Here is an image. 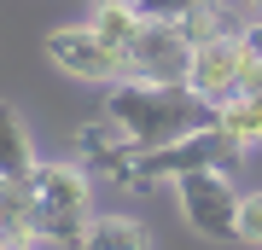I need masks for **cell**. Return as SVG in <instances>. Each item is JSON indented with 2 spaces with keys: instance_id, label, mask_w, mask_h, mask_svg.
I'll use <instances>...</instances> for the list:
<instances>
[{
  "instance_id": "cell-12",
  "label": "cell",
  "mask_w": 262,
  "mask_h": 250,
  "mask_svg": "<svg viewBox=\"0 0 262 250\" xmlns=\"http://www.w3.org/2000/svg\"><path fill=\"white\" fill-rule=\"evenodd\" d=\"M88 29H94L99 41H111V47L128 53L134 29H140V12H134V0H94V6H88Z\"/></svg>"
},
{
  "instance_id": "cell-16",
  "label": "cell",
  "mask_w": 262,
  "mask_h": 250,
  "mask_svg": "<svg viewBox=\"0 0 262 250\" xmlns=\"http://www.w3.org/2000/svg\"><path fill=\"white\" fill-rule=\"evenodd\" d=\"M233 12H239L245 24H262V0H233Z\"/></svg>"
},
{
  "instance_id": "cell-8",
  "label": "cell",
  "mask_w": 262,
  "mask_h": 250,
  "mask_svg": "<svg viewBox=\"0 0 262 250\" xmlns=\"http://www.w3.org/2000/svg\"><path fill=\"white\" fill-rule=\"evenodd\" d=\"M187 58H192V41L181 35V24L140 18V29H134V41H128L134 76H146V82H187Z\"/></svg>"
},
{
  "instance_id": "cell-15",
  "label": "cell",
  "mask_w": 262,
  "mask_h": 250,
  "mask_svg": "<svg viewBox=\"0 0 262 250\" xmlns=\"http://www.w3.org/2000/svg\"><path fill=\"white\" fill-rule=\"evenodd\" d=\"M239 41H245V58L262 64V24H239Z\"/></svg>"
},
{
  "instance_id": "cell-11",
  "label": "cell",
  "mask_w": 262,
  "mask_h": 250,
  "mask_svg": "<svg viewBox=\"0 0 262 250\" xmlns=\"http://www.w3.org/2000/svg\"><path fill=\"white\" fill-rule=\"evenodd\" d=\"M215 128H222L227 140H233L239 151L262 146V93H239V99L215 105Z\"/></svg>"
},
{
  "instance_id": "cell-4",
  "label": "cell",
  "mask_w": 262,
  "mask_h": 250,
  "mask_svg": "<svg viewBox=\"0 0 262 250\" xmlns=\"http://www.w3.org/2000/svg\"><path fill=\"white\" fill-rule=\"evenodd\" d=\"M47 58H53L58 76H76V82H94V87H117V82L134 76L128 53L111 47V41H99L88 24H58L47 35Z\"/></svg>"
},
{
  "instance_id": "cell-9",
  "label": "cell",
  "mask_w": 262,
  "mask_h": 250,
  "mask_svg": "<svg viewBox=\"0 0 262 250\" xmlns=\"http://www.w3.org/2000/svg\"><path fill=\"white\" fill-rule=\"evenodd\" d=\"M35 169H41V157H35V140H29V128H24L18 105L0 99V180L29 186V180H35Z\"/></svg>"
},
{
  "instance_id": "cell-13",
  "label": "cell",
  "mask_w": 262,
  "mask_h": 250,
  "mask_svg": "<svg viewBox=\"0 0 262 250\" xmlns=\"http://www.w3.org/2000/svg\"><path fill=\"white\" fill-rule=\"evenodd\" d=\"M233 239L262 250V186L256 192H239V221H233Z\"/></svg>"
},
{
  "instance_id": "cell-3",
  "label": "cell",
  "mask_w": 262,
  "mask_h": 250,
  "mask_svg": "<svg viewBox=\"0 0 262 250\" xmlns=\"http://www.w3.org/2000/svg\"><path fill=\"white\" fill-rule=\"evenodd\" d=\"M245 157V151L227 140L215 122H204V128L169 140V146H151L134 157V192H146V186H175L181 175H192V169H233Z\"/></svg>"
},
{
  "instance_id": "cell-7",
  "label": "cell",
  "mask_w": 262,
  "mask_h": 250,
  "mask_svg": "<svg viewBox=\"0 0 262 250\" xmlns=\"http://www.w3.org/2000/svg\"><path fill=\"white\" fill-rule=\"evenodd\" d=\"M76 151H82V169L94 180H111L122 192H134V157H140V146L111 117H94L88 128H76Z\"/></svg>"
},
{
  "instance_id": "cell-10",
  "label": "cell",
  "mask_w": 262,
  "mask_h": 250,
  "mask_svg": "<svg viewBox=\"0 0 262 250\" xmlns=\"http://www.w3.org/2000/svg\"><path fill=\"white\" fill-rule=\"evenodd\" d=\"M76 250H151V233L140 215H94Z\"/></svg>"
},
{
  "instance_id": "cell-2",
  "label": "cell",
  "mask_w": 262,
  "mask_h": 250,
  "mask_svg": "<svg viewBox=\"0 0 262 250\" xmlns=\"http://www.w3.org/2000/svg\"><path fill=\"white\" fill-rule=\"evenodd\" d=\"M29 215H35L41 244L76 250L94 221V175L82 163H41L29 180Z\"/></svg>"
},
{
  "instance_id": "cell-5",
  "label": "cell",
  "mask_w": 262,
  "mask_h": 250,
  "mask_svg": "<svg viewBox=\"0 0 262 250\" xmlns=\"http://www.w3.org/2000/svg\"><path fill=\"white\" fill-rule=\"evenodd\" d=\"M175 204H181V221L198 239H233L239 186H233L227 169H192V175H181L175 180Z\"/></svg>"
},
{
  "instance_id": "cell-1",
  "label": "cell",
  "mask_w": 262,
  "mask_h": 250,
  "mask_svg": "<svg viewBox=\"0 0 262 250\" xmlns=\"http://www.w3.org/2000/svg\"><path fill=\"white\" fill-rule=\"evenodd\" d=\"M105 117H111L140 151H151V146H169V140L215 122V105H204L187 82H146V76H128V82H117L111 93H105Z\"/></svg>"
},
{
  "instance_id": "cell-14",
  "label": "cell",
  "mask_w": 262,
  "mask_h": 250,
  "mask_svg": "<svg viewBox=\"0 0 262 250\" xmlns=\"http://www.w3.org/2000/svg\"><path fill=\"white\" fill-rule=\"evenodd\" d=\"M210 0H134V12L140 18H151V24H187L192 12H204Z\"/></svg>"
},
{
  "instance_id": "cell-6",
  "label": "cell",
  "mask_w": 262,
  "mask_h": 250,
  "mask_svg": "<svg viewBox=\"0 0 262 250\" xmlns=\"http://www.w3.org/2000/svg\"><path fill=\"white\" fill-rule=\"evenodd\" d=\"M187 87H192L204 105L239 99V87H245V41H239V35H210V41H198L192 58H187Z\"/></svg>"
}]
</instances>
